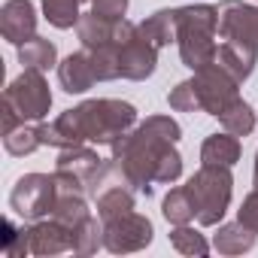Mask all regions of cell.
<instances>
[{
	"label": "cell",
	"instance_id": "cell-1",
	"mask_svg": "<svg viewBox=\"0 0 258 258\" xmlns=\"http://www.w3.org/2000/svg\"><path fill=\"white\" fill-rule=\"evenodd\" d=\"M182 127L170 115H149L134 124L118 140L109 143L112 158L118 161L127 185L140 195H152V185H173L182 176V155L176 152V140Z\"/></svg>",
	"mask_w": 258,
	"mask_h": 258
},
{
	"label": "cell",
	"instance_id": "cell-2",
	"mask_svg": "<svg viewBox=\"0 0 258 258\" xmlns=\"http://www.w3.org/2000/svg\"><path fill=\"white\" fill-rule=\"evenodd\" d=\"M137 124V106L115 97H97L85 100L73 109H64L55 121H40L37 131L43 146L52 149H70L82 143H112L124 131Z\"/></svg>",
	"mask_w": 258,
	"mask_h": 258
},
{
	"label": "cell",
	"instance_id": "cell-3",
	"mask_svg": "<svg viewBox=\"0 0 258 258\" xmlns=\"http://www.w3.org/2000/svg\"><path fill=\"white\" fill-rule=\"evenodd\" d=\"M216 34H219V7L210 4L176 7V46L188 70H201L216 61L219 52Z\"/></svg>",
	"mask_w": 258,
	"mask_h": 258
},
{
	"label": "cell",
	"instance_id": "cell-4",
	"mask_svg": "<svg viewBox=\"0 0 258 258\" xmlns=\"http://www.w3.org/2000/svg\"><path fill=\"white\" fill-rule=\"evenodd\" d=\"M185 191L195 204V219L204 228H213L222 222V216L231 207V195H234V176L231 167H219V164H201V170L185 182Z\"/></svg>",
	"mask_w": 258,
	"mask_h": 258
},
{
	"label": "cell",
	"instance_id": "cell-5",
	"mask_svg": "<svg viewBox=\"0 0 258 258\" xmlns=\"http://www.w3.org/2000/svg\"><path fill=\"white\" fill-rule=\"evenodd\" d=\"M115 49H118V67H121V79L131 82H143L155 73L158 67V46L146 40V34L140 31V25L134 22H115Z\"/></svg>",
	"mask_w": 258,
	"mask_h": 258
},
{
	"label": "cell",
	"instance_id": "cell-6",
	"mask_svg": "<svg viewBox=\"0 0 258 258\" xmlns=\"http://www.w3.org/2000/svg\"><path fill=\"white\" fill-rule=\"evenodd\" d=\"M4 106L22 121H43L52 109V91L40 70H22L4 91Z\"/></svg>",
	"mask_w": 258,
	"mask_h": 258
},
{
	"label": "cell",
	"instance_id": "cell-7",
	"mask_svg": "<svg viewBox=\"0 0 258 258\" xmlns=\"http://www.w3.org/2000/svg\"><path fill=\"white\" fill-rule=\"evenodd\" d=\"M58 201V182L49 173H25L10 191V210L25 222H40L52 216Z\"/></svg>",
	"mask_w": 258,
	"mask_h": 258
},
{
	"label": "cell",
	"instance_id": "cell-8",
	"mask_svg": "<svg viewBox=\"0 0 258 258\" xmlns=\"http://www.w3.org/2000/svg\"><path fill=\"white\" fill-rule=\"evenodd\" d=\"M152 222L143 213H121L115 219L103 222V249H109L112 255H124V252H140L152 243Z\"/></svg>",
	"mask_w": 258,
	"mask_h": 258
},
{
	"label": "cell",
	"instance_id": "cell-9",
	"mask_svg": "<svg viewBox=\"0 0 258 258\" xmlns=\"http://www.w3.org/2000/svg\"><path fill=\"white\" fill-rule=\"evenodd\" d=\"M195 88H198V97H201V112H207V115H222L237 97H240V82L225 70V67H219L216 61L213 64H207V67H201V70H195Z\"/></svg>",
	"mask_w": 258,
	"mask_h": 258
},
{
	"label": "cell",
	"instance_id": "cell-10",
	"mask_svg": "<svg viewBox=\"0 0 258 258\" xmlns=\"http://www.w3.org/2000/svg\"><path fill=\"white\" fill-rule=\"evenodd\" d=\"M219 37L258 49V7L243 0H222L219 4Z\"/></svg>",
	"mask_w": 258,
	"mask_h": 258
},
{
	"label": "cell",
	"instance_id": "cell-11",
	"mask_svg": "<svg viewBox=\"0 0 258 258\" xmlns=\"http://www.w3.org/2000/svg\"><path fill=\"white\" fill-rule=\"evenodd\" d=\"M0 34L13 46L31 40L37 34V7L31 0H7L0 7Z\"/></svg>",
	"mask_w": 258,
	"mask_h": 258
},
{
	"label": "cell",
	"instance_id": "cell-12",
	"mask_svg": "<svg viewBox=\"0 0 258 258\" xmlns=\"http://www.w3.org/2000/svg\"><path fill=\"white\" fill-rule=\"evenodd\" d=\"M31 255H61L73 252V231L58 219H40L28 228Z\"/></svg>",
	"mask_w": 258,
	"mask_h": 258
},
{
	"label": "cell",
	"instance_id": "cell-13",
	"mask_svg": "<svg viewBox=\"0 0 258 258\" xmlns=\"http://www.w3.org/2000/svg\"><path fill=\"white\" fill-rule=\"evenodd\" d=\"M58 82H61V88H64L67 94H85V91L97 82L91 52H88V49L70 52V55L58 64Z\"/></svg>",
	"mask_w": 258,
	"mask_h": 258
},
{
	"label": "cell",
	"instance_id": "cell-14",
	"mask_svg": "<svg viewBox=\"0 0 258 258\" xmlns=\"http://www.w3.org/2000/svg\"><path fill=\"white\" fill-rule=\"evenodd\" d=\"M216 64L225 67L240 85L252 76L255 64H258V49H249V46H240V43H231V40H222L219 43V52H216Z\"/></svg>",
	"mask_w": 258,
	"mask_h": 258
},
{
	"label": "cell",
	"instance_id": "cell-15",
	"mask_svg": "<svg viewBox=\"0 0 258 258\" xmlns=\"http://www.w3.org/2000/svg\"><path fill=\"white\" fill-rule=\"evenodd\" d=\"M100 164H103V158H100L94 149H88V146H70V149H61V155H58V161H55V170L73 173V176L82 179L85 188H88V179L100 170Z\"/></svg>",
	"mask_w": 258,
	"mask_h": 258
},
{
	"label": "cell",
	"instance_id": "cell-16",
	"mask_svg": "<svg viewBox=\"0 0 258 258\" xmlns=\"http://www.w3.org/2000/svg\"><path fill=\"white\" fill-rule=\"evenodd\" d=\"M240 161V137L231 131L225 134H210L201 146V164H219V167H234Z\"/></svg>",
	"mask_w": 258,
	"mask_h": 258
},
{
	"label": "cell",
	"instance_id": "cell-17",
	"mask_svg": "<svg viewBox=\"0 0 258 258\" xmlns=\"http://www.w3.org/2000/svg\"><path fill=\"white\" fill-rule=\"evenodd\" d=\"M258 234L249 231L240 219L237 222H228V225H219V231L213 234V249L222 252V255H243L255 246Z\"/></svg>",
	"mask_w": 258,
	"mask_h": 258
},
{
	"label": "cell",
	"instance_id": "cell-18",
	"mask_svg": "<svg viewBox=\"0 0 258 258\" xmlns=\"http://www.w3.org/2000/svg\"><path fill=\"white\" fill-rule=\"evenodd\" d=\"M19 64H22L25 70H40V73H46V70H52V67L58 64V46H55L52 40L34 34L31 40H25V43L19 46Z\"/></svg>",
	"mask_w": 258,
	"mask_h": 258
},
{
	"label": "cell",
	"instance_id": "cell-19",
	"mask_svg": "<svg viewBox=\"0 0 258 258\" xmlns=\"http://www.w3.org/2000/svg\"><path fill=\"white\" fill-rule=\"evenodd\" d=\"M140 31L146 34L149 43H155L158 49L176 43V10H158L149 19L140 22Z\"/></svg>",
	"mask_w": 258,
	"mask_h": 258
},
{
	"label": "cell",
	"instance_id": "cell-20",
	"mask_svg": "<svg viewBox=\"0 0 258 258\" xmlns=\"http://www.w3.org/2000/svg\"><path fill=\"white\" fill-rule=\"evenodd\" d=\"M134 210V188L131 185H109L97 195V219H115L121 213H131Z\"/></svg>",
	"mask_w": 258,
	"mask_h": 258
},
{
	"label": "cell",
	"instance_id": "cell-21",
	"mask_svg": "<svg viewBox=\"0 0 258 258\" xmlns=\"http://www.w3.org/2000/svg\"><path fill=\"white\" fill-rule=\"evenodd\" d=\"M76 34H79V40H82V46H85V49H97V46H103V43H109V40H112V34H115V22H112V19H100V16H94V13H88V16H82V19H79Z\"/></svg>",
	"mask_w": 258,
	"mask_h": 258
},
{
	"label": "cell",
	"instance_id": "cell-22",
	"mask_svg": "<svg viewBox=\"0 0 258 258\" xmlns=\"http://www.w3.org/2000/svg\"><path fill=\"white\" fill-rule=\"evenodd\" d=\"M219 121H222L225 131H231L234 137H249V134L255 131V112H252V106H249L243 97H237V100L219 115Z\"/></svg>",
	"mask_w": 258,
	"mask_h": 258
},
{
	"label": "cell",
	"instance_id": "cell-23",
	"mask_svg": "<svg viewBox=\"0 0 258 258\" xmlns=\"http://www.w3.org/2000/svg\"><path fill=\"white\" fill-rule=\"evenodd\" d=\"M79 4H82V0H40L46 22L52 28H58V31H67V28L79 25V19H82Z\"/></svg>",
	"mask_w": 258,
	"mask_h": 258
},
{
	"label": "cell",
	"instance_id": "cell-24",
	"mask_svg": "<svg viewBox=\"0 0 258 258\" xmlns=\"http://www.w3.org/2000/svg\"><path fill=\"white\" fill-rule=\"evenodd\" d=\"M161 216H164L170 225H188V222L195 219V204H191L185 185L170 188V191L164 195V201H161Z\"/></svg>",
	"mask_w": 258,
	"mask_h": 258
},
{
	"label": "cell",
	"instance_id": "cell-25",
	"mask_svg": "<svg viewBox=\"0 0 258 258\" xmlns=\"http://www.w3.org/2000/svg\"><path fill=\"white\" fill-rule=\"evenodd\" d=\"M40 146H43V140H40L37 124L31 127L28 121H22L19 127H13L10 134H4V149H7L10 155H16V158H25V155L37 152Z\"/></svg>",
	"mask_w": 258,
	"mask_h": 258
},
{
	"label": "cell",
	"instance_id": "cell-26",
	"mask_svg": "<svg viewBox=\"0 0 258 258\" xmlns=\"http://www.w3.org/2000/svg\"><path fill=\"white\" fill-rule=\"evenodd\" d=\"M170 246H173L176 252H182V255H198V258H204V255L210 252L207 237H204L201 231L188 228V225H173V231H170Z\"/></svg>",
	"mask_w": 258,
	"mask_h": 258
},
{
	"label": "cell",
	"instance_id": "cell-27",
	"mask_svg": "<svg viewBox=\"0 0 258 258\" xmlns=\"http://www.w3.org/2000/svg\"><path fill=\"white\" fill-rule=\"evenodd\" d=\"M167 103H170V109H176V112H201V97H198L195 79H185V82H179L176 88H170Z\"/></svg>",
	"mask_w": 258,
	"mask_h": 258
},
{
	"label": "cell",
	"instance_id": "cell-28",
	"mask_svg": "<svg viewBox=\"0 0 258 258\" xmlns=\"http://www.w3.org/2000/svg\"><path fill=\"white\" fill-rule=\"evenodd\" d=\"M91 13L100 16V19L121 22L124 13H127V0H91Z\"/></svg>",
	"mask_w": 258,
	"mask_h": 258
},
{
	"label": "cell",
	"instance_id": "cell-29",
	"mask_svg": "<svg viewBox=\"0 0 258 258\" xmlns=\"http://www.w3.org/2000/svg\"><path fill=\"white\" fill-rule=\"evenodd\" d=\"M237 219H240L249 231L258 234V188L243 198V204H240V210H237Z\"/></svg>",
	"mask_w": 258,
	"mask_h": 258
},
{
	"label": "cell",
	"instance_id": "cell-30",
	"mask_svg": "<svg viewBox=\"0 0 258 258\" xmlns=\"http://www.w3.org/2000/svg\"><path fill=\"white\" fill-rule=\"evenodd\" d=\"M252 182H255V188H258V152H255V170H252Z\"/></svg>",
	"mask_w": 258,
	"mask_h": 258
},
{
	"label": "cell",
	"instance_id": "cell-31",
	"mask_svg": "<svg viewBox=\"0 0 258 258\" xmlns=\"http://www.w3.org/2000/svg\"><path fill=\"white\" fill-rule=\"evenodd\" d=\"M82 4H85V0H82Z\"/></svg>",
	"mask_w": 258,
	"mask_h": 258
}]
</instances>
